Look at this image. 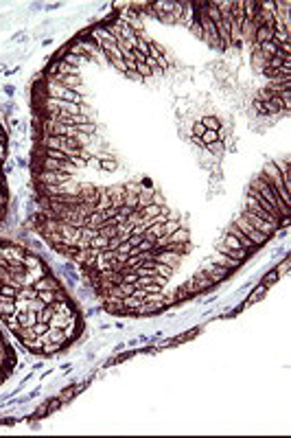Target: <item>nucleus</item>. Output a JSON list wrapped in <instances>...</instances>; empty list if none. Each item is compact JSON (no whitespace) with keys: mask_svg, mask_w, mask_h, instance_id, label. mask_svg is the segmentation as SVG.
<instances>
[{"mask_svg":"<svg viewBox=\"0 0 291 438\" xmlns=\"http://www.w3.org/2000/svg\"><path fill=\"white\" fill-rule=\"evenodd\" d=\"M202 141L206 143V145H213V143H217V141H219V132L206 129V132H204V136H202Z\"/></svg>","mask_w":291,"mask_h":438,"instance_id":"18","label":"nucleus"},{"mask_svg":"<svg viewBox=\"0 0 291 438\" xmlns=\"http://www.w3.org/2000/svg\"><path fill=\"white\" fill-rule=\"evenodd\" d=\"M0 206H3V193H0Z\"/></svg>","mask_w":291,"mask_h":438,"instance_id":"22","label":"nucleus"},{"mask_svg":"<svg viewBox=\"0 0 291 438\" xmlns=\"http://www.w3.org/2000/svg\"><path fill=\"white\" fill-rule=\"evenodd\" d=\"M246 222L252 226V228H256L259 232H263L265 237H272L276 230H278V224H272V222H267V219H263V217H259V215H254V213H250V210L246 208V213L241 215Z\"/></svg>","mask_w":291,"mask_h":438,"instance_id":"3","label":"nucleus"},{"mask_svg":"<svg viewBox=\"0 0 291 438\" xmlns=\"http://www.w3.org/2000/svg\"><path fill=\"white\" fill-rule=\"evenodd\" d=\"M138 250H140V252H151V250H156V243H154V241H147V239H142L140 245H138Z\"/></svg>","mask_w":291,"mask_h":438,"instance_id":"19","label":"nucleus"},{"mask_svg":"<svg viewBox=\"0 0 291 438\" xmlns=\"http://www.w3.org/2000/svg\"><path fill=\"white\" fill-rule=\"evenodd\" d=\"M53 314H55V309H53V304H48V307H44V309L37 314V322H46V324H48L51 318H53Z\"/></svg>","mask_w":291,"mask_h":438,"instance_id":"15","label":"nucleus"},{"mask_svg":"<svg viewBox=\"0 0 291 438\" xmlns=\"http://www.w3.org/2000/svg\"><path fill=\"white\" fill-rule=\"evenodd\" d=\"M202 272H204V274H206L215 285H217V283H221L223 278H226V276L230 274V270H228V268H221V265H217L215 261H206V265H204V270H202Z\"/></svg>","mask_w":291,"mask_h":438,"instance_id":"6","label":"nucleus"},{"mask_svg":"<svg viewBox=\"0 0 291 438\" xmlns=\"http://www.w3.org/2000/svg\"><path fill=\"white\" fill-rule=\"evenodd\" d=\"M16 314V298H7L0 294V318Z\"/></svg>","mask_w":291,"mask_h":438,"instance_id":"11","label":"nucleus"},{"mask_svg":"<svg viewBox=\"0 0 291 438\" xmlns=\"http://www.w3.org/2000/svg\"><path fill=\"white\" fill-rule=\"evenodd\" d=\"M101 169H108V171H114V169H116V162H114V160H108V162H105V160H103V162H101Z\"/></svg>","mask_w":291,"mask_h":438,"instance_id":"21","label":"nucleus"},{"mask_svg":"<svg viewBox=\"0 0 291 438\" xmlns=\"http://www.w3.org/2000/svg\"><path fill=\"white\" fill-rule=\"evenodd\" d=\"M39 291L33 287V285H22V287H18V296L16 300H35Z\"/></svg>","mask_w":291,"mask_h":438,"instance_id":"12","label":"nucleus"},{"mask_svg":"<svg viewBox=\"0 0 291 438\" xmlns=\"http://www.w3.org/2000/svg\"><path fill=\"white\" fill-rule=\"evenodd\" d=\"M210 261H215L217 265H221V268H228L230 272L236 270V268H241V263H243V261H239V258H232V256H228V254H221V252H215V254L210 256Z\"/></svg>","mask_w":291,"mask_h":438,"instance_id":"8","label":"nucleus"},{"mask_svg":"<svg viewBox=\"0 0 291 438\" xmlns=\"http://www.w3.org/2000/svg\"><path fill=\"white\" fill-rule=\"evenodd\" d=\"M55 291H57V289H55ZM55 291H53V289H48V291H39L37 298H39V300H42L44 304H53V302H55Z\"/></svg>","mask_w":291,"mask_h":438,"instance_id":"16","label":"nucleus"},{"mask_svg":"<svg viewBox=\"0 0 291 438\" xmlns=\"http://www.w3.org/2000/svg\"><path fill=\"white\" fill-rule=\"evenodd\" d=\"M44 110L48 112H64V114H83V105L70 103V101H62V99H51L44 97Z\"/></svg>","mask_w":291,"mask_h":438,"instance_id":"2","label":"nucleus"},{"mask_svg":"<svg viewBox=\"0 0 291 438\" xmlns=\"http://www.w3.org/2000/svg\"><path fill=\"white\" fill-rule=\"evenodd\" d=\"M46 118L55 123H62V125H88L90 118L88 114H64V112H48Z\"/></svg>","mask_w":291,"mask_h":438,"instance_id":"4","label":"nucleus"},{"mask_svg":"<svg viewBox=\"0 0 291 438\" xmlns=\"http://www.w3.org/2000/svg\"><path fill=\"white\" fill-rule=\"evenodd\" d=\"M44 97H51V99H62V101H70V103H77V105H83L85 99L81 92H75V90H68L64 88L62 83H57L55 79H46L44 83Z\"/></svg>","mask_w":291,"mask_h":438,"instance_id":"1","label":"nucleus"},{"mask_svg":"<svg viewBox=\"0 0 291 438\" xmlns=\"http://www.w3.org/2000/svg\"><path fill=\"white\" fill-rule=\"evenodd\" d=\"M154 272H156V274H160V276H164V278H171V276H173V272H175V270H173V268H169V265H164V263H158V261H156Z\"/></svg>","mask_w":291,"mask_h":438,"instance_id":"14","label":"nucleus"},{"mask_svg":"<svg viewBox=\"0 0 291 438\" xmlns=\"http://www.w3.org/2000/svg\"><path fill=\"white\" fill-rule=\"evenodd\" d=\"M228 235H232V237H236V239H239V243H241V245H243V248H246L248 252H252V250H256V248H259V245H256L254 241H250V239H248L246 235H243V232H241L239 228H236L234 224L228 228Z\"/></svg>","mask_w":291,"mask_h":438,"instance_id":"10","label":"nucleus"},{"mask_svg":"<svg viewBox=\"0 0 291 438\" xmlns=\"http://www.w3.org/2000/svg\"><path fill=\"white\" fill-rule=\"evenodd\" d=\"M234 226H236V228H239V230L243 232V235H246V237L250 239V241H254L256 245L265 243L267 239H269V237H265V235H263V232H259V230H256V228H252V226H250V224H248V222H246V219H243V217L234 219Z\"/></svg>","mask_w":291,"mask_h":438,"instance_id":"5","label":"nucleus"},{"mask_svg":"<svg viewBox=\"0 0 291 438\" xmlns=\"http://www.w3.org/2000/svg\"><path fill=\"white\" fill-rule=\"evenodd\" d=\"M248 195H250V197H254V202L259 204V206H261L263 210H265L267 215H272V217H276V219H280V213H278V210H276V208H274V206H272V204H269V202H265V200H263V197L259 195V191H256V189H252V187H250Z\"/></svg>","mask_w":291,"mask_h":438,"instance_id":"9","label":"nucleus"},{"mask_svg":"<svg viewBox=\"0 0 291 438\" xmlns=\"http://www.w3.org/2000/svg\"><path fill=\"white\" fill-rule=\"evenodd\" d=\"M202 125L206 129H213V132H219V121H217L215 116H204V121H202Z\"/></svg>","mask_w":291,"mask_h":438,"instance_id":"17","label":"nucleus"},{"mask_svg":"<svg viewBox=\"0 0 291 438\" xmlns=\"http://www.w3.org/2000/svg\"><path fill=\"white\" fill-rule=\"evenodd\" d=\"M204 132H206V127H204L202 123H195V125H193V134H195L197 138H202V136H204Z\"/></svg>","mask_w":291,"mask_h":438,"instance_id":"20","label":"nucleus"},{"mask_svg":"<svg viewBox=\"0 0 291 438\" xmlns=\"http://www.w3.org/2000/svg\"><path fill=\"white\" fill-rule=\"evenodd\" d=\"M182 226H186V224H184V222H182V219H175V217H169V219H167V222H164V224H162V232H164V235H171V232H175L177 228H182Z\"/></svg>","mask_w":291,"mask_h":438,"instance_id":"13","label":"nucleus"},{"mask_svg":"<svg viewBox=\"0 0 291 438\" xmlns=\"http://www.w3.org/2000/svg\"><path fill=\"white\" fill-rule=\"evenodd\" d=\"M51 79H55L57 83H62L64 88H68V90L81 92L83 81H81V77H79V75H57V77H51Z\"/></svg>","mask_w":291,"mask_h":438,"instance_id":"7","label":"nucleus"}]
</instances>
